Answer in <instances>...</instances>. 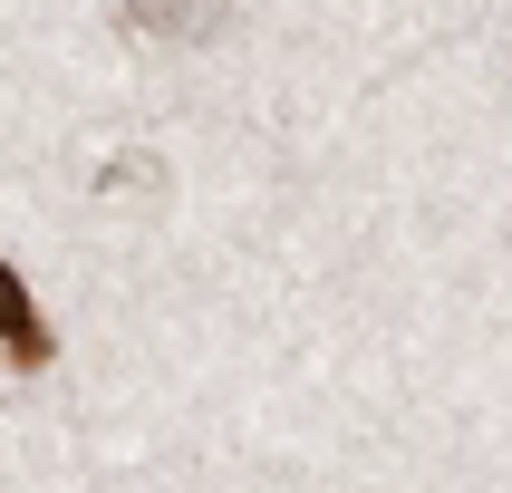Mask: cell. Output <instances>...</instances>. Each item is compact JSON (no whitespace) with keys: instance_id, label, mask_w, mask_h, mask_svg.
Here are the masks:
<instances>
[{"instance_id":"cell-2","label":"cell","mask_w":512,"mask_h":493,"mask_svg":"<svg viewBox=\"0 0 512 493\" xmlns=\"http://www.w3.org/2000/svg\"><path fill=\"white\" fill-rule=\"evenodd\" d=\"M203 10L213 0H126V29H145V39H194Z\"/></svg>"},{"instance_id":"cell-1","label":"cell","mask_w":512,"mask_h":493,"mask_svg":"<svg viewBox=\"0 0 512 493\" xmlns=\"http://www.w3.org/2000/svg\"><path fill=\"white\" fill-rule=\"evenodd\" d=\"M0 348H10L20 368H39V358H49V319H39V300L20 290V271H10V261H0Z\"/></svg>"}]
</instances>
